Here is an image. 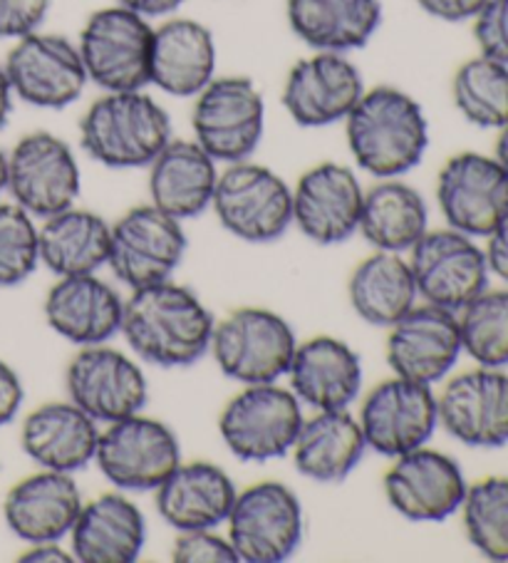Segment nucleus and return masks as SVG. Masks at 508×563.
<instances>
[{
	"mask_svg": "<svg viewBox=\"0 0 508 563\" xmlns=\"http://www.w3.org/2000/svg\"><path fill=\"white\" fill-rule=\"evenodd\" d=\"M213 325L209 308L191 288L162 280L132 290L120 333L146 363L189 367L209 353Z\"/></svg>",
	"mask_w": 508,
	"mask_h": 563,
	"instance_id": "1",
	"label": "nucleus"
},
{
	"mask_svg": "<svg viewBox=\"0 0 508 563\" xmlns=\"http://www.w3.org/2000/svg\"><path fill=\"white\" fill-rule=\"evenodd\" d=\"M355 164L375 179H399L424 159L429 122L412 95L393 85L365 90L345 118Z\"/></svg>",
	"mask_w": 508,
	"mask_h": 563,
	"instance_id": "2",
	"label": "nucleus"
},
{
	"mask_svg": "<svg viewBox=\"0 0 508 563\" xmlns=\"http://www.w3.org/2000/svg\"><path fill=\"white\" fill-rule=\"evenodd\" d=\"M169 140V114L144 90L104 92L80 120L85 154L110 169L150 167Z\"/></svg>",
	"mask_w": 508,
	"mask_h": 563,
	"instance_id": "3",
	"label": "nucleus"
},
{
	"mask_svg": "<svg viewBox=\"0 0 508 563\" xmlns=\"http://www.w3.org/2000/svg\"><path fill=\"white\" fill-rule=\"evenodd\" d=\"M154 25L124 5L95 11L80 33V51L87 80L104 92L144 90L152 70Z\"/></svg>",
	"mask_w": 508,
	"mask_h": 563,
	"instance_id": "4",
	"label": "nucleus"
},
{
	"mask_svg": "<svg viewBox=\"0 0 508 563\" xmlns=\"http://www.w3.org/2000/svg\"><path fill=\"white\" fill-rule=\"evenodd\" d=\"M298 341L286 318L268 308H239L213 325L211 347L221 373L241 385L288 375Z\"/></svg>",
	"mask_w": 508,
	"mask_h": 563,
	"instance_id": "5",
	"label": "nucleus"
},
{
	"mask_svg": "<svg viewBox=\"0 0 508 563\" xmlns=\"http://www.w3.org/2000/svg\"><path fill=\"white\" fill-rule=\"evenodd\" d=\"M211 207L231 236L270 244L290 229L292 189L280 174L243 159L219 172Z\"/></svg>",
	"mask_w": 508,
	"mask_h": 563,
	"instance_id": "6",
	"label": "nucleus"
},
{
	"mask_svg": "<svg viewBox=\"0 0 508 563\" xmlns=\"http://www.w3.org/2000/svg\"><path fill=\"white\" fill-rule=\"evenodd\" d=\"M191 130L217 162L236 164L258 150L266 130V102L249 77H213L194 102Z\"/></svg>",
	"mask_w": 508,
	"mask_h": 563,
	"instance_id": "7",
	"label": "nucleus"
},
{
	"mask_svg": "<svg viewBox=\"0 0 508 563\" xmlns=\"http://www.w3.org/2000/svg\"><path fill=\"white\" fill-rule=\"evenodd\" d=\"M300 427V400L276 383L246 385V390L233 397L219 417L221 440L241 462L286 457Z\"/></svg>",
	"mask_w": 508,
	"mask_h": 563,
	"instance_id": "8",
	"label": "nucleus"
},
{
	"mask_svg": "<svg viewBox=\"0 0 508 563\" xmlns=\"http://www.w3.org/2000/svg\"><path fill=\"white\" fill-rule=\"evenodd\" d=\"M95 462L117 489L154 492L179 467L181 446L169 424L132 415L100 432Z\"/></svg>",
	"mask_w": 508,
	"mask_h": 563,
	"instance_id": "9",
	"label": "nucleus"
},
{
	"mask_svg": "<svg viewBox=\"0 0 508 563\" xmlns=\"http://www.w3.org/2000/svg\"><path fill=\"white\" fill-rule=\"evenodd\" d=\"M227 521L239 561L280 563L300 547V499L280 482H258L239 492Z\"/></svg>",
	"mask_w": 508,
	"mask_h": 563,
	"instance_id": "10",
	"label": "nucleus"
},
{
	"mask_svg": "<svg viewBox=\"0 0 508 563\" xmlns=\"http://www.w3.org/2000/svg\"><path fill=\"white\" fill-rule=\"evenodd\" d=\"M3 67L18 100L41 110H65L80 100L90 82L77 43L57 33L35 31L18 37Z\"/></svg>",
	"mask_w": 508,
	"mask_h": 563,
	"instance_id": "11",
	"label": "nucleus"
},
{
	"mask_svg": "<svg viewBox=\"0 0 508 563\" xmlns=\"http://www.w3.org/2000/svg\"><path fill=\"white\" fill-rule=\"evenodd\" d=\"M8 191L35 219L75 207L80 197V164L65 140L31 132L8 154Z\"/></svg>",
	"mask_w": 508,
	"mask_h": 563,
	"instance_id": "12",
	"label": "nucleus"
},
{
	"mask_svg": "<svg viewBox=\"0 0 508 563\" xmlns=\"http://www.w3.org/2000/svg\"><path fill=\"white\" fill-rule=\"evenodd\" d=\"M437 203L449 229L486 239L508 219V172L486 154H454L437 177Z\"/></svg>",
	"mask_w": 508,
	"mask_h": 563,
	"instance_id": "13",
	"label": "nucleus"
},
{
	"mask_svg": "<svg viewBox=\"0 0 508 563\" xmlns=\"http://www.w3.org/2000/svg\"><path fill=\"white\" fill-rule=\"evenodd\" d=\"M181 221L152 203L122 213L112 223L110 268L132 290L169 280L187 254Z\"/></svg>",
	"mask_w": 508,
	"mask_h": 563,
	"instance_id": "14",
	"label": "nucleus"
},
{
	"mask_svg": "<svg viewBox=\"0 0 508 563\" xmlns=\"http://www.w3.org/2000/svg\"><path fill=\"white\" fill-rule=\"evenodd\" d=\"M412 276L417 294L427 303L459 313L466 303L486 290V254L472 236L454 229L427 231L412 246Z\"/></svg>",
	"mask_w": 508,
	"mask_h": 563,
	"instance_id": "15",
	"label": "nucleus"
},
{
	"mask_svg": "<svg viewBox=\"0 0 508 563\" xmlns=\"http://www.w3.org/2000/svg\"><path fill=\"white\" fill-rule=\"evenodd\" d=\"M65 385L70 402L104 424L140 415L150 397V385L140 365L104 343L87 345L73 357Z\"/></svg>",
	"mask_w": 508,
	"mask_h": 563,
	"instance_id": "16",
	"label": "nucleus"
},
{
	"mask_svg": "<svg viewBox=\"0 0 508 563\" xmlns=\"http://www.w3.org/2000/svg\"><path fill=\"white\" fill-rule=\"evenodd\" d=\"M363 92V75L347 55L316 51L290 67L280 102L298 128L318 130L345 122Z\"/></svg>",
	"mask_w": 508,
	"mask_h": 563,
	"instance_id": "17",
	"label": "nucleus"
},
{
	"mask_svg": "<svg viewBox=\"0 0 508 563\" xmlns=\"http://www.w3.org/2000/svg\"><path fill=\"white\" fill-rule=\"evenodd\" d=\"M357 422L369 450L383 457H402L432 440L439 424L437 395L432 385L395 375L367 395Z\"/></svg>",
	"mask_w": 508,
	"mask_h": 563,
	"instance_id": "18",
	"label": "nucleus"
},
{
	"mask_svg": "<svg viewBox=\"0 0 508 563\" xmlns=\"http://www.w3.org/2000/svg\"><path fill=\"white\" fill-rule=\"evenodd\" d=\"M468 484L454 457L417 446L385 474L389 507L409 521H444L462 509Z\"/></svg>",
	"mask_w": 508,
	"mask_h": 563,
	"instance_id": "19",
	"label": "nucleus"
},
{
	"mask_svg": "<svg viewBox=\"0 0 508 563\" xmlns=\"http://www.w3.org/2000/svg\"><path fill=\"white\" fill-rule=\"evenodd\" d=\"M439 424L456 442L476 450L508 444V373L478 367L452 377L437 397Z\"/></svg>",
	"mask_w": 508,
	"mask_h": 563,
	"instance_id": "20",
	"label": "nucleus"
},
{
	"mask_svg": "<svg viewBox=\"0 0 508 563\" xmlns=\"http://www.w3.org/2000/svg\"><path fill=\"white\" fill-rule=\"evenodd\" d=\"M462 355L459 318L432 303L415 306L389 325L387 365L405 380L434 385L452 373Z\"/></svg>",
	"mask_w": 508,
	"mask_h": 563,
	"instance_id": "21",
	"label": "nucleus"
},
{
	"mask_svg": "<svg viewBox=\"0 0 508 563\" xmlns=\"http://www.w3.org/2000/svg\"><path fill=\"white\" fill-rule=\"evenodd\" d=\"M363 197L353 169L322 162L302 174L292 189V223L320 246L343 244L357 231Z\"/></svg>",
	"mask_w": 508,
	"mask_h": 563,
	"instance_id": "22",
	"label": "nucleus"
},
{
	"mask_svg": "<svg viewBox=\"0 0 508 563\" xmlns=\"http://www.w3.org/2000/svg\"><path fill=\"white\" fill-rule=\"evenodd\" d=\"M124 300L95 274L63 276L47 290L45 320L75 345H102L120 333Z\"/></svg>",
	"mask_w": 508,
	"mask_h": 563,
	"instance_id": "23",
	"label": "nucleus"
},
{
	"mask_svg": "<svg viewBox=\"0 0 508 563\" xmlns=\"http://www.w3.org/2000/svg\"><path fill=\"white\" fill-rule=\"evenodd\" d=\"M82 509V494L73 474L43 470L8 492L3 517L8 529L27 543L60 541Z\"/></svg>",
	"mask_w": 508,
	"mask_h": 563,
	"instance_id": "24",
	"label": "nucleus"
},
{
	"mask_svg": "<svg viewBox=\"0 0 508 563\" xmlns=\"http://www.w3.org/2000/svg\"><path fill=\"white\" fill-rule=\"evenodd\" d=\"M288 377L292 395L318 412L347 410L363 387V363L347 343L318 335L296 347Z\"/></svg>",
	"mask_w": 508,
	"mask_h": 563,
	"instance_id": "25",
	"label": "nucleus"
},
{
	"mask_svg": "<svg viewBox=\"0 0 508 563\" xmlns=\"http://www.w3.org/2000/svg\"><path fill=\"white\" fill-rule=\"evenodd\" d=\"M217 159L197 140H169L150 164L152 207L172 219H197L211 207L217 191Z\"/></svg>",
	"mask_w": 508,
	"mask_h": 563,
	"instance_id": "26",
	"label": "nucleus"
},
{
	"mask_svg": "<svg viewBox=\"0 0 508 563\" xmlns=\"http://www.w3.org/2000/svg\"><path fill=\"white\" fill-rule=\"evenodd\" d=\"M217 77V41L191 18H169L154 27L150 85L172 97H197Z\"/></svg>",
	"mask_w": 508,
	"mask_h": 563,
	"instance_id": "27",
	"label": "nucleus"
},
{
	"mask_svg": "<svg viewBox=\"0 0 508 563\" xmlns=\"http://www.w3.org/2000/svg\"><path fill=\"white\" fill-rule=\"evenodd\" d=\"M156 492V511L177 531L217 529L229 519L236 484L211 462H189L174 470Z\"/></svg>",
	"mask_w": 508,
	"mask_h": 563,
	"instance_id": "28",
	"label": "nucleus"
},
{
	"mask_svg": "<svg viewBox=\"0 0 508 563\" xmlns=\"http://www.w3.org/2000/svg\"><path fill=\"white\" fill-rule=\"evenodd\" d=\"M100 442V427L75 402H47L25 417L21 430L23 452L37 467L80 472L90 467Z\"/></svg>",
	"mask_w": 508,
	"mask_h": 563,
	"instance_id": "29",
	"label": "nucleus"
},
{
	"mask_svg": "<svg viewBox=\"0 0 508 563\" xmlns=\"http://www.w3.org/2000/svg\"><path fill=\"white\" fill-rule=\"evenodd\" d=\"M146 521L140 507L120 492L82 504L70 529L73 556L82 563H132L140 559Z\"/></svg>",
	"mask_w": 508,
	"mask_h": 563,
	"instance_id": "30",
	"label": "nucleus"
},
{
	"mask_svg": "<svg viewBox=\"0 0 508 563\" xmlns=\"http://www.w3.org/2000/svg\"><path fill=\"white\" fill-rule=\"evenodd\" d=\"M290 31L320 53H353L383 25L379 0H286Z\"/></svg>",
	"mask_w": 508,
	"mask_h": 563,
	"instance_id": "31",
	"label": "nucleus"
},
{
	"mask_svg": "<svg viewBox=\"0 0 508 563\" xmlns=\"http://www.w3.org/2000/svg\"><path fill=\"white\" fill-rule=\"evenodd\" d=\"M367 450L363 427L347 410H322L302 420L292 444L296 470L312 482L335 484L347 479Z\"/></svg>",
	"mask_w": 508,
	"mask_h": 563,
	"instance_id": "32",
	"label": "nucleus"
},
{
	"mask_svg": "<svg viewBox=\"0 0 508 563\" xmlns=\"http://www.w3.org/2000/svg\"><path fill=\"white\" fill-rule=\"evenodd\" d=\"M112 223L87 209H65L37 229L41 261L57 276L95 274L110 261Z\"/></svg>",
	"mask_w": 508,
	"mask_h": 563,
	"instance_id": "33",
	"label": "nucleus"
},
{
	"mask_svg": "<svg viewBox=\"0 0 508 563\" xmlns=\"http://www.w3.org/2000/svg\"><path fill=\"white\" fill-rule=\"evenodd\" d=\"M357 231L377 251L405 254L429 231L427 201L405 181L379 179L365 191Z\"/></svg>",
	"mask_w": 508,
	"mask_h": 563,
	"instance_id": "34",
	"label": "nucleus"
},
{
	"mask_svg": "<svg viewBox=\"0 0 508 563\" xmlns=\"http://www.w3.org/2000/svg\"><path fill=\"white\" fill-rule=\"evenodd\" d=\"M412 266L402 254L377 251L350 276V303L369 325L389 328L417 306Z\"/></svg>",
	"mask_w": 508,
	"mask_h": 563,
	"instance_id": "35",
	"label": "nucleus"
},
{
	"mask_svg": "<svg viewBox=\"0 0 508 563\" xmlns=\"http://www.w3.org/2000/svg\"><path fill=\"white\" fill-rule=\"evenodd\" d=\"M452 100L468 124L501 130L508 124V65L486 55L466 60L452 80Z\"/></svg>",
	"mask_w": 508,
	"mask_h": 563,
	"instance_id": "36",
	"label": "nucleus"
},
{
	"mask_svg": "<svg viewBox=\"0 0 508 563\" xmlns=\"http://www.w3.org/2000/svg\"><path fill=\"white\" fill-rule=\"evenodd\" d=\"M462 351L482 367L508 365V290H482L459 310Z\"/></svg>",
	"mask_w": 508,
	"mask_h": 563,
	"instance_id": "37",
	"label": "nucleus"
},
{
	"mask_svg": "<svg viewBox=\"0 0 508 563\" xmlns=\"http://www.w3.org/2000/svg\"><path fill=\"white\" fill-rule=\"evenodd\" d=\"M464 529L488 561H508V477L472 484L462 501Z\"/></svg>",
	"mask_w": 508,
	"mask_h": 563,
	"instance_id": "38",
	"label": "nucleus"
},
{
	"mask_svg": "<svg viewBox=\"0 0 508 563\" xmlns=\"http://www.w3.org/2000/svg\"><path fill=\"white\" fill-rule=\"evenodd\" d=\"M41 264L33 217L18 203H0V288L23 284Z\"/></svg>",
	"mask_w": 508,
	"mask_h": 563,
	"instance_id": "39",
	"label": "nucleus"
},
{
	"mask_svg": "<svg viewBox=\"0 0 508 563\" xmlns=\"http://www.w3.org/2000/svg\"><path fill=\"white\" fill-rule=\"evenodd\" d=\"M172 561L177 563H233L239 561L231 541L213 529L179 531L172 547Z\"/></svg>",
	"mask_w": 508,
	"mask_h": 563,
	"instance_id": "40",
	"label": "nucleus"
},
{
	"mask_svg": "<svg viewBox=\"0 0 508 563\" xmlns=\"http://www.w3.org/2000/svg\"><path fill=\"white\" fill-rule=\"evenodd\" d=\"M472 23L478 55L508 65V0H486Z\"/></svg>",
	"mask_w": 508,
	"mask_h": 563,
	"instance_id": "41",
	"label": "nucleus"
},
{
	"mask_svg": "<svg viewBox=\"0 0 508 563\" xmlns=\"http://www.w3.org/2000/svg\"><path fill=\"white\" fill-rule=\"evenodd\" d=\"M47 13L51 0H0V41H18L41 31Z\"/></svg>",
	"mask_w": 508,
	"mask_h": 563,
	"instance_id": "42",
	"label": "nucleus"
},
{
	"mask_svg": "<svg viewBox=\"0 0 508 563\" xmlns=\"http://www.w3.org/2000/svg\"><path fill=\"white\" fill-rule=\"evenodd\" d=\"M427 15L444 23H466L474 21L486 0H415Z\"/></svg>",
	"mask_w": 508,
	"mask_h": 563,
	"instance_id": "43",
	"label": "nucleus"
},
{
	"mask_svg": "<svg viewBox=\"0 0 508 563\" xmlns=\"http://www.w3.org/2000/svg\"><path fill=\"white\" fill-rule=\"evenodd\" d=\"M23 397L25 390L21 377L5 361H0V427L15 420V415L21 412Z\"/></svg>",
	"mask_w": 508,
	"mask_h": 563,
	"instance_id": "44",
	"label": "nucleus"
},
{
	"mask_svg": "<svg viewBox=\"0 0 508 563\" xmlns=\"http://www.w3.org/2000/svg\"><path fill=\"white\" fill-rule=\"evenodd\" d=\"M486 239H488V246L484 254H486L488 274H496L508 284V219Z\"/></svg>",
	"mask_w": 508,
	"mask_h": 563,
	"instance_id": "45",
	"label": "nucleus"
},
{
	"mask_svg": "<svg viewBox=\"0 0 508 563\" xmlns=\"http://www.w3.org/2000/svg\"><path fill=\"white\" fill-rule=\"evenodd\" d=\"M117 3L144 15L146 21H152V18L174 15L184 3H187V0H117Z\"/></svg>",
	"mask_w": 508,
	"mask_h": 563,
	"instance_id": "46",
	"label": "nucleus"
},
{
	"mask_svg": "<svg viewBox=\"0 0 508 563\" xmlns=\"http://www.w3.org/2000/svg\"><path fill=\"white\" fill-rule=\"evenodd\" d=\"M21 561L25 563H70L75 561V556L65 553L57 541H47V543H33V549H27Z\"/></svg>",
	"mask_w": 508,
	"mask_h": 563,
	"instance_id": "47",
	"label": "nucleus"
},
{
	"mask_svg": "<svg viewBox=\"0 0 508 563\" xmlns=\"http://www.w3.org/2000/svg\"><path fill=\"white\" fill-rule=\"evenodd\" d=\"M13 90H11V82H8V75H5V67L0 63V130L8 124V118H11V110H13Z\"/></svg>",
	"mask_w": 508,
	"mask_h": 563,
	"instance_id": "48",
	"label": "nucleus"
},
{
	"mask_svg": "<svg viewBox=\"0 0 508 563\" xmlns=\"http://www.w3.org/2000/svg\"><path fill=\"white\" fill-rule=\"evenodd\" d=\"M494 157H496V162L501 164V167L508 172V124H504V128L498 130V140H496Z\"/></svg>",
	"mask_w": 508,
	"mask_h": 563,
	"instance_id": "49",
	"label": "nucleus"
},
{
	"mask_svg": "<svg viewBox=\"0 0 508 563\" xmlns=\"http://www.w3.org/2000/svg\"><path fill=\"white\" fill-rule=\"evenodd\" d=\"M8 191V154L0 150V194Z\"/></svg>",
	"mask_w": 508,
	"mask_h": 563,
	"instance_id": "50",
	"label": "nucleus"
}]
</instances>
